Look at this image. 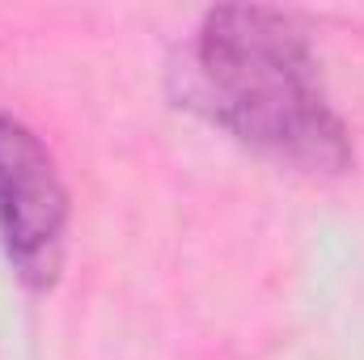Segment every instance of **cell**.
<instances>
[{"label": "cell", "mask_w": 364, "mask_h": 360, "mask_svg": "<svg viewBox=\"0 0 364 360\" xmlns=\"http://www.w3.org/2000/svg\"><path fill=\"white\" fill-rule=\"evenodd\" d=\"M186 97L233 140L284 166L314 174L352 166V136L331 106L309 30L284 9H212L191 51Z\"/></svg>", "instance_id": "obj_1"}, {"label": "cell", "mask_w": 364, "mask_h": 360, "mask_svg": "<svg viewBox=\"0 0 364 360\" xmlns=\"http://www.w3.org/2000/svg\"><path fill=\"white\" fill-rule=\"evenodd\" d=\"M68 191L47 144L0 110V246L30 288H51L64 268Z\"/></svg>", "instance_id": "obj_2"}]
</instances>
